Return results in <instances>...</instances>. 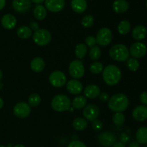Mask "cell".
Listing matches in <instances>:
<instances>
[{"label": "cell", "mask_w": 147, "mask_h": 147, "mask_svg": "<svg viewBox=\"0 0 147 147\" xmlns=\"http://www.w3.org/2000/svg\"><path fill=\"white\" fill-rule=\"evenodd\" d=\"M131 27V25L129 21L122 20L121 22H119V25H118V32L121 35H126L130 32Z\"/></svg>", "instance_id": "83f0119b"}, {"label": "cell", "mask_w": 147, "mask_h": 147, "mask_svg": "<svg viewBox=\"0 0 147 147\" xmlns=\"http://www.w3.org/2000/svg\"><path fill=\"white\" fill-rule=\"evenodd\" d=\"M100 55H101V51L98 46L95 45L90 48V51H89V56L91 60H98L100 57Z\"/></svg>", "instance_id": "1f68e13d"}, {"label": "cell", "mask_w": 147, "mask_h": 147, "mask_svg": "<svg viewBox=\"0 0 147 147\" xmlns=\"http://www.w3.org/2000/svg\"><path fill=\"white\" fill-rule=\"evenodd\" d=\"M146 8H147V1H146Z\"/></svg>", "instance_id": "f5cc1de1"}, {"label": "cell", "mask_w": 147, "mask_h": 147, "mask_svg": "<svg viewBox=\"0 0 147 147\" xmlns=\"http://www.w3.org/2000/svg\"><path fill=\"white\" fill-rule=\"evenodd\" d=\"M45 67V63L42 58L40 57H36L32 60L30 63V67L32 70L35 73H40L42 71Z\"/></svg>", "instance_id": "44dd1931"}, {"label": "cell", "mask_w": 147, "mask_h": 147, "mask_svg": "<svg viewBox=\"0 0 147 147\" xmlns=\"http://www.w3.org/2000/svg\"><path fill=\"white\" fill-rule=\"evenodd\" d=\"M100 113L98 107L95 104H89L83 109V114L84 119L87 121H93L98 118Z\"/></svg>", "instance_id": "7c38bea8"}, {"label": "cell", "mask_w": 147, "mask_h": 147, "mask_svg": "<svg viewBox=\"0 0 147 147\" xmlns=\"http://www.w3.org/2000/svg\"><path fill=\"white\" fill-rule=\"evenodd\" d=\"M73 126L76 130L83 131L87 128L88 126V121L85 119L81 117H78L73 120Z\"/></svg>", "instance_id": "4316f807"}, {"label": "cell", "mask_w": 147, "mask_h": 147, "mask_svg": "<svg viewBox=\"0 0 147 147\" xmlns=\"http://www.w3.org/2000/svg\"><path fill=\"white\" fill-rule=\"evenodd\" d=\"M87 104V99L83 96H77L73 98L71 105L76 109H84Z\"/></svg>", "instance_id": "cb8c5ba5"}, {"label": "cell", "mask_w": 147, "mask_h": 147, "mask_svg": "<svg viewBox=\"0 0 147 147\" xmlns=\"http://www.w3.org/2000/svg\"><path fill=\"white\" fill-rule=\"evenodd\" d=\"M49 81L53 87L61 88L66 84L67 77L63 72L55 70L50 75Z\"/></svg>", "instance_id": "ba28073f"}, {"label": "cell", "mask_w": 147, "mask_h": 147, "mask_svg": "<svg viewBox=\"0 0 147 147\" xmlns=\"http://www.w3.org/2000/svg\"><path fill=\"white\" fill-rule=\"evenodd\" d=\"M85 97L90 99H95L98 97L100 93V88L98 86L94 84L88 85L84 89Z\"/></svg>", "instance_id": "ac0fdd59"}, {"label": "cell", "mask_w": 147, "mask_h": 147, "mask_svg": "<svg viewBox=\"0 0 147 147\" xmlns=\"http://www.w3.org/2000/svg\"><path fill=\"white\" fill-rule=\"evenodd\" d=\"M3 77V73H2V71H1V70H0V80H1V78H2Z\"/></svg>", "instance_id": "681fc988"}, {"label": "cell", "mask_w": 147, "mask_h": 147, "mask_svg": "<svg viewBox=\"0 0 147 147\" xmlns=\"http://www.w3.org/2000/svg\"><path fill=\"white\" fill-rule=\"evenodd\" d=\"M103 65L100 62H94L90 65V73L94 75H98L103 70Z\"/></svg>", "instance_id": "4dcf8cb0"}, {"label": "cell", "mask_w": 147, "mask_h": 147, "mask_svg": "<svg viewBox=\"0 0 147 147\" xmlns=\"http://www.w3.org/2000/svg\"><path fill=\"white\" fill-rule=\"evenodd\" d=\"M41 102V98L37 93H32L28 98V104L31 107H36L40 105Z\"/></svg>", "instance_id": "f546056e"}, {"label": "cell", "mask_w": 147, "mask_h": 147, "mask_svg": "<svg viewBox=\"0 0 147 147\" xmlns=\"http://www.w3.org/2000/svg\"><path fill=\"white\" fill-rule=\"evenodd\" d=\"M1 23L6 30H12L17 25V19L11 14H6L1 17Z\"/></svg>", "instance_id": "e0dca14e"}, {"label": "cell", "mask_w": 147, "mask_h": 147, "mask_svg": "<svg viewBox=\"0 0 147 147\" xmlns=\"http://www.w3.org/2000/svg\"><path fill=\"white\" fill-rule=\"evenodd\" d=\"M33 41L39 46H46L51 42L52 34L45 29H39L33 34Z\"/></svg>", "instance_id": "5b68a950"}, {"label": "cell", "mask_w": 147, "mask_h": 147, "mask_svg": "<svg viewBox=\"0 0 147 147\" xmlns=\"http://www.w3.org/2000/svg\"><path fill=\"white\" fill-rule=\"evenodd\" d=\"M113 38L112 32L107 27H102L98 30L96 35V43L102 47L109 45Z\"/></svg>", "instance_id": "8992f818"}, {"label": "cell", "mask_w": 147, "mask_h": 147, "mask_svg": "<svg viewBox=\"0 0 147 147\" xmlns=\"http://www.w3.org/2000/svg\"><path fill=\"white\" fill-rule=\"evenodd\" d=\"M12 8L19 13L27 12L31 8V1L30 0H13Z\"/></svg>", "instance_id": "4fadbf2b"}, {"label": "cell", "mask_w": 147, "mask_h": 147, "mask_svg": "<svg viewBox=\"0 0 147 147\" xmlns=\"http://www.w3.org/2000/svg\"><path fill=\"white\" fill-rule=\"evenodd\" d=\"M4 100H3V99L0 97V109H2L3 106H4Z\"/></svg>", "instance_id": "7dc6e473"}, {"label": "cell", "mask_w": 147, "mask_h": 147, "mask_svg": "<svg viewBox=\"0 0 147 147\" xmlns=\"http://www.w3.org/2000/svg\"><path fill=\"white\" fill-rule=\"evenodd\" d=\"M113 123L116 126H121L125 122V116L122 113H115L112 118Z\"/></svg>", "instance_id": "836d02e7"}, {"label": "cell", "mask_w": 147, "mask_h": 147, "mask_svg": "<svg viewBox=\"0 0 147 147\" xmlns=\"http://www.w3.org/2000/svg\"><path fill=\"white\" fill-rule=\"evenodd\" d=\"M0 147H6V146H3V145H0Z\"/></svg>", "instance_id": "816d5d0a"}, {"label": "cell", "mask_w": 147, "mask_h": 147, "mask_svg": "<svg viewBox=\"0 0 147 147\" xmlns=\"http://www.w3.org/2000/svg\"><path fill=\"white\" fill-rule=\"evenodd\" d=\"M30 29L32 30H34V32L37 31V30H39V24L37 22L32 21L30 23Z\"/></svg>", "instance_id": "b9f144b4"}, {"label": "cell", "mask_w": 147, "mask_h": 147, "mask_svg": "<svg viewBox=\"0 0 147 147\" xmlns=\"http://www.w3.org/2000/svg\"><path fill=\"white\" fill-rule=\"evenodd\" d=\"M2 87H3V85H2V83H0V89H1V88H2Z\"/></svg>", "instance_id": "f907efd6"}, {"label": "cell", "mask_w": 147, "mask_h": 147, "mask_svg": "<svg viewBox=\"0 0 147 147\" xmlns=\"http://www.w3.org/2000/svg\"><path fill=\"white\" fill-rule=\"evenodd\" d=\"M146 147H147V146H146Z\"/></svg>", "instance_id": "db71d44e"}, {"label": "cell", "mask_w": 147, "mask_h": 147, "mask_svg": "<svg viewBox=\"0 0 147 147\" xmlns=\"http://www.w3.org/2000/svg\"><path fill=\"white\" fill-rule=\"evenodd\" d=\"M112 7L115 12L118 14H122L128 11L129 4L126 0H115Z\"/></svg>", "instance_id": "ffe728a7"}, {"label": "cell", "mask_w": 147, "mask_h": 147, "mask_svg": "<svg viewBox=\"0 0 147 147\" xmlns=\"http://www.w3.org/2000/svg\"><path fill=\"white\" fill-rule=\"evenodd\" d=\"M120 139H121L120 142H121V143L124 144H125L127 143V142L129 141V136H128L126 134L123 133V134H122L121 135Z\"/></svg>", "instance_id": "60d3db41"}, {"label": "cell", "mask_w": 147, "mask_h": 147, "mask_svg": "<svg viewBox=\"0 0 147 147\" xmlns=\"http://www.w3.org/2000/svg\"><path fill=\"white\" fill-rule=\"evenodd\" d=\"M111 147H126V146H125L124 144L119 142H116V143H115Z\"/></svg>", "instance_id": "7bdbcfd3"}, {"label": "cell", "mask_w": 147, "mask_h": 147, "mask_svg": "<svg viewBox=\"0 0 147 147\" xmlns=\"http://www.w3.org/2000/svg\"><path fill=\"white\" fill-rule=\"evenodd\" d=\"M85 42H86V45L88 46L89 47L91 48L96 44V37H93V36H88L85 40Z\"/></svg>", "instance_id": "8d00e7d4"}, {"label": "cell", "mask_w": 147, "mask_h": 147, "mask_svg": "<svg viewBox=\"0 0 147 147\" xmlns=\"http://www.w3.org/2000/svg\"><path fill=\"white\" fill-rule=\"evenodd\" d=\"M98 141L103 147H111L116 142V137L111 132L104 131L98 135Z\"/></svg>", "instance_id": "8fae6325"}, {"label": "cell", "mask_w": 147, "mask_h": 147, "mask_svg": "<svg viewBox=\"0 0 147 147\" xmlns=\"http://www.w3.org/2000/svg\"><path fill=\"white\" fill-rule=\"evenodd\" d=\"M65 0H45V7L52 12H59L65 7Z\"/></svg>", "instance_id": "9a60e30c"}, {"label": "cell", "mask_w": 147, "mask_h": 147, "mask_svg": "<svg viewBox=\"0 0 147 147\" xmlns=\"http://www.w3.org/2000/svg\"><path fill=\"white\" fill-rule=\"evenodd\" d=\"M67 90L70 94L78 95L83 90V84L80 81L76 79H72L67 82L66 85Z\"/></svg>", "instance_id": "5bb4252c"}, {"label": "cell", "mask_w": 147, "mask_h": 147, "mask_svg": "<svg viewBox=\"0 0 147 147\" xmlns=\"http://www.w3.org/2000/svg\"><path fill=\"white\" fill-rule=\"evenodd\" d=\"M13 112L17 117L20 118V119H24L30 114L31 108H30V105L26 102H19L14 106Z\"/></svg>", "instance_id": "30bf717a"}, {"label": "cell", "mask_w": 147, "mask_h": 147, "mask_svg": "<svg viewBox=\"0 0 147 147\" xmlns=\"http://www.w3.org/2000/svg\"><path fill=\"white\" fill-rule=\"evenodd\" d=\"M17 34L20 38L25 40L31 37L32 34V30L27 26H22L17 29Z\"/></svg>", "instance_id": "484cf974"}, {"label": "cell", "mask_w": 147, "mask_h": 147, "mask_svg": "<svg viewBox=\"0 0 147 147\" xmlns=\"http://www.w3.org/2000/svg\"><path fill=\"white\" fill-rule=\"evenodd\" d=\"M121 71L119 67L114 65H109L103 68V79L108 86H115L120 82Z\"/></svg>", "instance_id": "7a4b0ae2"}, {"label": "cell", "mask_w": 147, "mask_h": 147, "mask_svg": "<svg viewBox=\"0 0 147 147\" xmlns=\"http://www.w3.org/2000/svg\"><path fill=\"white\" fill-rule=\"evenodd\" d=\"M92 127L96 131H100L103 128V123H102L101 121L96 119L92 121Z\"/></svg>", "instance_id": "d590c367"}, {"label": "cell", "mask_w": 147, "mask_h": 147, "mask_svg": "<svg viewBox=\"0 0 147 147\" xmlns=\"http://www.w3.org/2000/svg\"><path fill=\"white\" fill-rule=\"evenodd\" d=\"M136 142L141 144H147V127L142 126L137 130L136 134Z\"/></svg>", "instance_id": "603a6c76"}, {"label": "cell", "mask_w": 147, "mask_h": 147, "mask_svg": "<svg viewBox=\"0 0 147 147\" xmlns=\"http://www.w3.org/2000/svg\"><path fill=\"white\" fill-rule=\"evenodd\" d=\"M88 7L86 0H72L71 8L75 12L81 14L84 12Z\"/></svg>", "instance_id": "7402d4cb"}, {"label": "cell", "mask_w": 147, "mask_h": 147, "mask_svg": "<svg viewBox=\"0 0 147 147\" xmlns=\"http://www.w3.org/2000/svg\"><path fill=\"white\" fill-rule=\"evenodd\" d=\"M129 100L123 93H116L109 98L108 106L112 111L122 113L128 109Z\"/></svg>", "instance_id": "6da1fadb"}, {"label": "cell", "mask_w": 147, "mask_h": 147, "mask_svg": "<svg viewBox=\"0 0 147 147\" xmlns=\"http://www.w3.org/2000/svg\"><path fill=\"white\" fill-rule=\"evenodd\" d=\"M129 54L134 57V58H142L144 57L146 54L147 48L146 46L144 43L141 42H136L133 43L131 45L129 49Z\"/></svg>", "instance_id": "9c48e42d"}, {"label": "cell", "mask_w": 147, "mask_h": 147, "mask_svg": "<svg viewBox=\"0 0 147 147\" xmlns=\"http://www.w3.org/2000/svg\"><path fill=\"white\" fill-rule=\"evenodd\" d=\"M147 35V29L144 25H138L134 28L132 31V37L136 41H141V40L145 39Z\"/></svg>", "instance_id": "d6986e66"}, {"label": "cell", "mask_w": 147, "mask_h": 147, "mask_svg": "<svg viewBox=\"0 0 147 147\" xmlns=\"http://www.w3.org/2000/svg\"><path fill=\"white\" fill-rule=\"evenodd\" d=\"M67 147H87V146L80 141L73 140L69 143Z\"/></svg>", "instance_id": "74e56055"}, {"label": "cell", "mask_w": 147, "mask_h": 147, "mask_svg": "<svg viewBox=\"0 0 147 147\" xmlns=\"http://www.w3.org/2000/svg\"><path fill=\"white\" fill-rule=\"evenodd\" d=\"M132 116L137 121H144L147 119V106H136L132 111Z\"/></svg>", "instance_id": "2e32d148"}, {"label": "cell", "mask_w": 147, "mask_h": 147, "mask_svg": "<svg viewBox=\"0 0 147 147\" xmlns=\"http://www.w3.org/2000/svg\"><path fill=\"white\" fill-rule=\"evenodd\" d=\"M33 15L34 18L38 20H42L47 16V10L45 8L44 6L41 4H38L34 7L33 10Z\"/></svg>", "instance_id": "d4e9b609"}, {"label": "cell", "mask_w": 147, "mask_h": 147, "mask_svg": "<svg viewBox=\"0 0 147 147\" xmlns=\"http://www.w3.org/2000/svg\"><path fill=\"white\" fill-rule=\"evenodd\" d=\"M30 1H32L34 3H36V4H40V3L43 2L45 0H30Z\"/></svg>", "instance_id": "bcb514c9"}, {"label": "cell", "mask_w": 147, "mask_h": 147, "mask_svg": "<svg viewBox=\"0 0 147 147\" xmlns=\"http://www.w3.org/2000/svg\"><path fill=\"white\" fill-rule=\"evenodd\" d=\"M140 101L142 102V104L144 106H147V91L142 92L139 96Z\"/></svg>", "instance_id": "f35d334b"}, {"label": "cell", "mask_w": 147, "mask_h": 147, "mask_svg": "<svg viewBox=\"0 0 147 147\" xmlns=\"http://www.w3.org/2000/svg\"><path fill=\"white\" fill-rule=\"evenodd\" d=\"M69 74L74 79L81 78L85 74V67L83 63L79 60H73L69 65Z\"/></svg>", "instance_id": "52a82bcc"}, {"label": "cell", "mask_w": 147, "mask_h": 147, "mask_svg": "<svg viewBox=\"0 0 147 147\" xmlns=\"http://www.w3.org/2000/svg\"><path fill=\"white\" fill-rule=\"evenodd\" d=\"M13 147H25V146H24V145H22V144H17V145H15V146H13Z\"/></svg>", "instance_id": "c3c4849f"}, {"label": "cell", "mask_w": 147, "mask_h": 147, "mask_svg": "<svg viewBox=\"0 0 147 147\" xmlns=\"http://www.w3.org/2000/svg\"><path fill=\"white\" fill-rule=\"evenodd\" d=\"M126 65H127L129 70L135 72L139 68L140 65H139V61H138L137 59L131 57V58H129V60H128L127 63H126Z\"/></svg>", "instance_id": "d6a6232c"}, {"label": "cell", "mask_w": 147, "mask_h": 147, "mask_svg": "<svg viewBox=\"0 0 147 147\" xmlns=\"http://www.w3.org/2000/svg\"><path fill=\"white\" fill-rule=\"evenodd\" d=\"M129 147H139V144L137 142H133L129 144Z\"/></svg>", "instance_id": "ee69618b"}, {"label": "cell", "mask_w": 147, "mask_h": 147, "mask_svg": "<svg viewBox=\"0 0 147 147\" xmlns=\"http://www.w3.org/2000/svg\"><path fill=\"white\" fill-rule=\"evenodd\" d=\"M6 4V0H0V10L2 9Z\"/></svg>", "instance_id": "f6af8a7d"}, {"label": "cell", "mask_w": 147, "mask_h": 147, "mask_svg": "<svg viewBox=\"0 0 147 147\" xmlns=\"http://www.w3.org/2000/svg\"><path fill=\"white\" fill-rule=\"evenodd\" d=\"M88 49L87 46L83 43H80L78 45L75 49V54L76 56L78 59H82L85 57L86 54H87Z\"/></svg>", "instance_id": "f1b7e54d"}, {"label": "cell", "mask_w": 147, "mask_h": 147, "mask_svg": "<svg viewBox=\"0 0 147 147\" xmlns=\"http://www.w3.org/2000/svg\"><path fill=\"white\" fill-rule=\"evenodd\" d=\"M99 98H100V100L101 101L106 102L109 100V95L108 93L103 92V93H100V95H99Z\"/></svg>", "instance_id": "ab89813d"}, {"label": "cell", "mask_w": 147, "mask_h": 147, "mask_svg": "<svg viewBox=\"0 0 147 147\" xmlns=\"http://www.w3.org/2000/svg\"><path fill=\"white\" fill-rule=\"evenodd\" d=\"M94 23V17L90 14L85 16L81 21V24L85 28H90Z\"/></svg>", "instance_id": "e575fe53"}, {"label": "cell", "mask_w": 147, "mask_h": 147, "mask_svg": "<svg viewBox=\"0 0 147 147\" xmlns=\"http://www.w3.org/2000/svg\"><path fill=\"white\" fill-rule=\"evenodd\" d=\"M109 55L113 60L119 62L126 61L129 59V50L125 45L116 44L111 47Z\"/></svg>", "instance_id": "3957f363"}, {"label": "cell", "mask_w": 147, "mask_h": 147, "mask_svg": "<svg viewBox=\"0 0 147 147\" xmlns=\"http://www.w3.org/2000/svg\"><path fill=\"white\" fill-rule=\"evenodd\" d=\"M53 109L57 112H64L70 110L71 106L70 99L67 96L59 94L55 96L51 101Z\"/></svg>", "instance_id": "277c9868"}]
</instances>
